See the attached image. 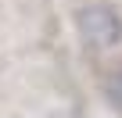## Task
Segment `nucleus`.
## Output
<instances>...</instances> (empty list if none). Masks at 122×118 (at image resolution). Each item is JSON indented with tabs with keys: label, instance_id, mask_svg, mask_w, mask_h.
<instances>
[{
	"label": "nucleus",
	"instance_id": "f257e3e1",
	"mask_svg": "<svg viewBox=\"0 0 122 118\" xmlns=\"http://www.w3.org/2000/svg\"><path fill=\"white\" fill-rule=\"evenodd\" d=\"M79 32H83V39H86L90 47L108 50V47H115V43L122 39V18H118L111 7L93 4V7H83V11H79Z\"/></svg>",
	"mask_w": 122,
	"mask_h": 118
},
{
	"label": "nucleus",
	"instance_id": "f03ea898",
	"mask_svg": "<svg viewBox=\"0 0 122 118\" xmlns=\"http://www.w3.org/2000/svg\"><path fill=\"white\" fill-rule=\"evenodd\" d=\"M104 97H108V104H115V107L122 111V68L104 82Z\"/></svg>",
	"mask_w": 122,
	"mask_h": 118
}]
</instances>
